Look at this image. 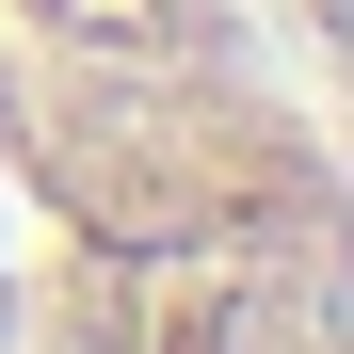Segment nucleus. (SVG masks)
I'll return each mask as SVG.
<instances>
[{"instance_id":"nucleus-1","label":"nucleus","mask_w":354,"mask_h":354,"mask_svg":"<svg viewBox=\"0 0 354 354\" xmlns=\"http://www.w3.org/2000/svg\"><path fill=\"white\" fill-rule=\"evenodd\" d=\"M0 354H354V129L258 0H0Z\"/></svg>"},{"instance_id":"nucleus-2","label":"nucleus","mask_w":354,"mask_h":354,"mask_svg":"<svg viewBox=\"0 0 354 354\" xmlns=\"http://www.w3.org/2000/svg\"><path fill=\"white\" fill-rule=\"evenodd\" d=\"M258 17H274V48H290V65L322 81V113L354 129V0H258Z\"/></svg>"}]
</instances>
